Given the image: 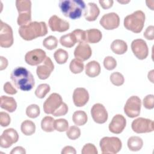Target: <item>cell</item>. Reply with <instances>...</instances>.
Listing matches in <instances>:
<instances>
[{
	"label": "cell",
	"instance_id": "cell-1",
	"mask_svg": "<svg viewBox=\"0 0 154 154\" xmlns=\"http://www.w3.org/2000/svg\"><path fill=\"white\" fill-rule=\"evenodd\" d=\"M11 79L16 88L22 91L31 90L35 85L32 74L23 67H17L10 75Z\"/></svg>",
	"mask_w": 154,
	"mask_h": 154
},
{
	"label": "cell",
	"instance_id": "cell-2",
	"mask_svg": "<svg viewBox=\"0 0 154 154\" xmlns=\"http://www.w3.org/2000/svg\"><path fill=\"white\" fill-rule=\"evenodd\" d=\"M47 33L48 28L45 22H32L19 28L20 36L27 41L44 36Z\"/></svg>",
	"mask_w": 154,
	"mask_h": 154
},
{
	"label": "cell",
	"instance_id": "cell-3",
	"mask_svg": "<svg viewBox=\"0 0 154 154\" xmlns=\"http://www.w3.org/2000/svg\"><path fill=\"white\" fill-rule=\"evenodd\" d=\"M59 7L63 14L72 19H76L81 16L85 4L81 0H61Z\"/></svg>",
	"mask_w": 154,
	"mask_h": 154
},
{
	"label": "cell",
	"instance_id": "cell-4",
	"mask_svg": "<svg viewBox=\"0 0 154 154\" xmlns=\"http://www.w3.org/2000/svg\"><path fill=\"white\" fill-rule=\"evenodd\" d=\"M145 14L141 10H137L124 19V26L135 33L140 32L144 26Z\"/></svg>",
	"mask_w": 154,
	"mask_h": 154
},
{
	"label": "cell",
	"instance_id": "cell-5",
	"mask_svg": "<svg viewBox=\"0 0 154 154\" xmlns=\"http://www.w3.org/2000/svg\"><path fill=\"white\" fill-rule=\"evenodd\" d=\"M100 147L103 154H114L122 149L121 140L116 137H105L100 141Z\"/></svg>",
	"mask_w": 154,
	"mask_h": 154
},
{
	"label": "cell",
	"instance_id": "cell-6",
	"mask_svg": "<svg viewBox=\"0 0 154 154\" xmlns=\"http://www.w3.org/2000/svg\"><path fill=\"white\" fill-rule=\"evenodd\" d=\"M141 101L137 96L130 97L124 106L125 113L130 118H134L139 116L141 110Z\"/></svg>",
	"mask_w": 154,
	"mask_h": 154
},
{
	"label": "cell",
	"instance_id": "cell-7",
	"mask_svg": "<svg viewBox=\"0 0 154 154\" xmlns=\"http://www.w3.org/2000/svg\"><path fill=\"white\" fill-rule=\"evenodd\" d=\"M13 35L11 27L1 20L0 22V46L9 48L13 44Z\"/></svg>",
	"mask_w": 154,
	"mask_h": 154
},
{
	"label": "cell",
	"instance_id": "cell-8",
	"mask_svg": "<svg viewBox=\"0 0 154 154\" xmlns=\"http://www.w3.org/2000/svg\"><path fill=\"white\" fill-rule=\"evenodd\" d=\"M153 122L148 119L139 117L135 119L131 125L132 130L137 133H147L153 131Z\"/></svg>",
	"mask_w": 154,
	"mask_h": 154
},
{
	"label": "cell",
	"instance_id": "cell-9",
	"mask_svg": "<svg viewBox=\"0 0 154 154\" xmlns=\"http://www.w3.org/2000/svg\"><path fill=\"white\" fill-rule=\"evenodd\" d=\"M63 103L61 96L56 93H52L43 103V110L48 114H52Z\"/></svg>",
	"mask_w": 154,
	"mask_h": 154
},
{
	"label": "cell",
	"instance_id": "cell-10",
	"mask_svg": "<svg viewBox=\"0 0 154 154\" xmlns=\"http://www.w3.org/2000/svg\"><path fill=\"white\" fill-rule=\"evenodd\" d=\"M131 49L135 56L139 60H144L148 56V47L146 42L143 39L134 40L131 43Z\"/></svg>",
	"mask_w": 154,
	"mask_h": 154
},
{
	"label": "cell",
	"instance_id": "cell-11",
	"mask_svg": "<svg viewBox=\"0 0 154 154\" xmlns=\"http://www.w3.org/2000/svg\"><path fill=\"white\" fill-rule=\"evenodd\" d=\"M46 52L41 49H35L28 52L25 56L26 63L30 66H37L46 58Z\"/></svg>",
	"mask_w": 154,
	"mask_h": 154
},
{
	"label": "cell",
	"instance_id": "cell-12",
	"mask_svg": "<svg viewBox=\"0 0 154 154\" xmlns=\"http://www.w3.org/2000/svg\"><path fill=\"white\" fill-rule=\"evenodd\" d=\"M19 135L13 128L5 129L0 137V146L2 148H8L18 141Z\"/></svg>",
	"mask_w": 154,
	"mask_h": 154
},
{
	"label": "cell",
	"instance_id": "cell-13",
	"mask_svg": "<svg viewBox=\"0 0 154 154\" xmlns=\"http://www.w3.org/2000/svg\"><path fill=\"white\" fill-rule=\"evenodd\" d=\"M99 22L105 29H114L119 26L120 17L117 13L112 12L104 14L101 17Z\"/></svg>",
	"mask_w": 154,
	"mask_h": 154
},
{
	"label": "cell",
	"instance_id": "cell-14",
	"mask_svg": "<svg viewBox=\"0 0 154 154\" xmlns=\"http://www.w3.org/2000/svg\"><path fill=\"white\" fill-rule=\"evenodd\" d=\"M42 63V64L37 66L36 73L40 79L44 80L50 76L54 69V65L49 57H46Z\"/></svg>",
	"mask_w": 154,
	"mask_h": 154
},
{
	"label": "cell",
	"instance_id": "cell-15",
	"mask_svg": "<svg viewBox=\"0 0 154 154\" xmlns=\"http://www.w3.org/2000/svg\"><path fill=\"white\" fill-rule=\"evenodd\" d=\"M91 114L93 120L99 124H102L108 119V112L105 106L101 103L94 104L91 109Z\"/></svg>",
	"mask_w": 154,
	"mask_h": 154
},
{
	"label": "cell",
	"instance_id": "cell-16",
	"mask_svg": "<svg viewBox=\"0 0 154 154\" xmlns=\"http://www.w3.org/2000/svg\"><path fill=\"white\" fill-rule=\"evenodd\" d=\"M48 24L50 29L52 31L64 32L69 29V23L56 15L52 16L48 21Z\"/></svg>",
	"mask_w": 154,
	"mask_h": 154
},
{
	"label": "cell",
	"instance_id": "cell-17",
	"mask_svg": "<svg viewBox=\"0 0 154 154\" xmlns=\"http://www.w3.org/2000/svg\"><path fill=\"white\" fill-rule=\"evenodd\" d=\"M89 100V94L87 90L82 87L75 89L73 93V101L75 106L81 107L84 106Z\"/></svg>",
	"mask_w": 154,
	"mask_h": 154
},
{
	"label": "cell",
	"instance_id": "cell-18",
	"mask_svg": "<svg viewBox=\"0 0 154 154\" xmlns=\"http://www.w3.org/2000/svg\"><path fill=\"white\" fill-rule=\"evenodd\" d=\"M126 120L123 116L116 114L114 116L109 125V130L114 134H120L126 127Z\"/></svg>",
	"mask_w": 154,
	"mask_h": 154
},
{
	"label": "cell",
	"instance_id": "cell-19",
	"mask_svg": "<svg viewBox=\"0 0 154 154\" xmlns=\"http://www.w3.org/2000/svg\"><path fill=\"white\" fill-rule=\"evenodd\" d=\"M91 49L85 42L79 43L74 51L75 57L81 61L88 60L91 56Z\"/></svg>",
	"mask_w": 154,
	"mask_h": 154
},
{
	"label": "cell",
	"instance_id": "cell-20",
	"mask_svg": "<svg viewBox=\"0 0 154 154\" xmlns=\"http://www.w3.org/2000/svg\"><path fill=\"white\" fill-rule=\"evenodd\" d=\"M99 13V8L95 3L88 2L85 7L84 16L87 20L91 22L97 19Z\"/></svg>",
	"mask_w": 154,
	"mask_h": 154
},
{
	"label": "cell",
	"instance_id": "cell-21",
	"mask_svg": "<svg viewBox=\"0 0 154 154\" xmlns=\"http://www.w3.org/2000/svg\"><path fill=\"white\" fill-rule=\"evenodd\" d=\"M0 105L2 109L10 112H14L17 108V103L15 99L12 97L7 96H2L1 97Z\"/></svg>",
	"mask_w": 154,
	"mask_h": 154
},
{
	"label": "cell",
	"instance_id": "cell-22",
	"mask_svg": "<svg viewBox=\"0 0 154 154\" xmlns=\"http://www.w3.org/2000/svg\"><path fill=\"white\" fill-rule=\"evenodd\" d=\"M85 43H96L99 42L102 37V32L100 30L95 28L89 29L85 31Z\"/></svg>",
	"mask_w": 154,
	"mask_h": 154
},
{
	"label": "cell",
	"instance_id": "cell-23",
	"mask_svg": "<svg viewBox=\"0 0 154 154\" xmlns=\"http://www.w3.org/2000/svg\"><path fill=\"white\" fill-rule=\"evenodd\" d=\"M100 73L99 63L96 61H91L85 66V74L91 78L98 76Z\"/></svg>",
	"mask_w": 154,
	"mask_h": 154
},
{
	"label": "cell",
	"instance_id": "cell-24",
	"mask_svg": "<svg viewBox=\"0 0 154 154\" xmlns=\"http://www.w3.org/2000/svg\"><path fill=\"white\" fill-rule=\"evenodd\" d=\"M16 6L19 14H31V2L29 0H17Z\"/></svg>",
	"mask_w": 154,
	"mask_h": 154
},
{
	"label": "cell",
	"instance_id": "cell-25",
	"mask_svg": "<svg viewBox=\"0 0 154 154\" xmlns=\"http://www.w3.org/2000/svg\"><path fill=\"white\" fill-rule=\"evenodd\" d=\"M111 49L112 51L118 55L125 54L128 50V45L126 43L120 39L114 40L111 45Z\"/></svg>",
	"mask_w": 154,
	"mask_h": 154
},
{
	"label": "cell",
	"instance_id": "cell-26",
	"mask_svg": "<svg viewBox=\"0 0 154 154\" xmlns=\"http://www.w3.org/2000/svg\"><path fill=\"white\" fill-rule=\"evenodd\" d=\"M128 147L130 150L136 152L140 150L143 145V140L137 136L131 137L128 140Z\"/></svg>",
	"mask_w": 154,
	"mask_h": 154
},
{
	"label": "cell",
	"instance_id": "cell-27",
	"mask_svg": "<svg viewBox=\"0 0 154 154\" xmlns=\"http://www.w3.org/2000/svg\"><path fill=\"white\" fill-rule=\"evenodd\" d=\"M87 115L85 112L78 110L74 112L72 116V120L74 123L77 126L84 125L87 122Z\"/></svg>",
	"mask_w": 154,
	"mask_h": 154
},
{
	"label": "cell",
	"instance_id": "cell-28",
	"mask_svg": "<svg viewBox=\"0 0 154 154\" xmlns=\"http://www.w3.org/2000/svg\"><path fill=\"white\" fill-rule=\"evenodd\" d=\"M76 42H77L75 35L72 32L65 34L61 36L60 38V44L66 48H72L76 44Z\"/></svg>",
	"mask_w": 154,
	"mask_h": 154
},
{
	"label": "cell",
	"instance_id": "cell-29",
	"mask_svg": "<svg viewBox=\"0 0 154 154\" xmlns=\"http://www.w3.org/2000/svg\"><path fill=\"white\" fill-rule=\"evenodd\" d=\"M21 131L25 135H31L35 131V125L31 120H24L21 124Z\"/></svg>",
	"mask_w": 154,
	"mask_h": 154
},
{
	"label": "cell",
	"instance_id": "cell-30",
	"mask_svg": "<svg viewBox=\"0 0 154 154\" xmlns=\"http://www.w3.org/2000/svg\"><path fill=\"white\" fill-rule=\"evenodd\" d=\"M55 120L51 116L45 117L41 122L42 129L47 132H51L54 131Z\"/></svg>",
	"mask_w": 154,
	"mask_h": 154
},
{
	"label": "cell",
	"instance_id": "cell-31",
	"mask_svg": "<svg viewBox=\"0 0 154 154\" xmlns=\"http://www.w3.org/2000/svg\"><path fill=\"white\" fill-rule=\"evenodd\" d=\"M69 68L70 71L73 73L77 74V73H80L81 72H82L84 68V66L82 61L76 58H75L70 61Z\"/></svg>",
	"mask_w": 154,
	"mask_h": 154
},
{
	"label": "cell",
	"instance_id": "cell-32",
	"mask_svg": "<svg viewBox=\"0 0 154 154\" xmlns=\"http://www.w3.org/2000/svg\"><path fill=\"white\" fill-rule=\"evenodd\" d=\"M68 53L63 49H57L54 54V57L55 61L60 64H64L68 59Z\"/></svg>",
	"mask_w": 154,
	"mask_h": 154
},
{
	"label": "cell",
	"instance_id": "cell-33",
	"mask_svg": "<svg viewBox=\"0 0 154 154\" xmlns=\"http://www.w3.org/2000/svg\"><path fill=\"white\" fill-rule=\"evenodd\" d=\"M43 45L48 50L54 49L57 47L58 40L55 36L49 35L43 40Z\"/></svg>",
	"mask_w": 154,
	"mask_h": 154
},
{
	"label": "cell",
	"instance_id": "cell-34",
	"mask_svg": "<svg viewBox=\"0 0 154 154\" xmlns=\"http://www.w3.org/2000/svg\"><path fill=\"white\" fill-rule=\"evenodd\" d=\"M50 90V86L48 84H40L35 89V94L37 97L43 99L47 94V93L49 92Z\"/></svg>",
	"mask_w": 154,
	"mask_h": 154
},
{
	"label": "cell",
	"instance_id": "cell-35",
	"mask_svg": "<svg viewBox=\"0 0 154 154\" xmlns=\"http://www.w3.org/2000/svg\"><path fill=\"white\" fill-rule=\"evenodd\" d=\"M40 113V107L36 104H31L27 106L26 109V114L28 117L34 119L37 117Z\"/></svg>",
	"mask_w": 154,
	"mask_h": 154
},
{
	"label": "cell",
	"instance_id": "cell-36",
	"mask_svg": "<svg viewBox=\"0 0 154 154\" xmlns=\"http://www.w3.org/2000/svg\"><path fill=\"white\" fill-rule=\"evenodd\" d=\"M111 82L116 86H120L123 84L125 79L123 75L118 72H113L110 75Z\"/></svg>",
	"mask_w": 154,
	"mask_h": 154
},
{
	"label": "cell",
	"instance_id": "cell-37",
	"mask_svg": "<svg viewBox=\"0 0 154 154\" xmlns=\"http://www.w3.org/2000/svg\"><path fill=\"white\" fill-rule=\"evenodd\" d=\"M66 135L69 139L76 140L81 135L80 129L76 126H72L66 131Z\"/></svg>",
	"mask_w": 154,
	"mask_h": 154
},
{
	"label": "cell",
	"instance_id": "cell-38",
	"mask_svg": "<svg viewBox=\"0 0 154 154\" xmlns=\"http://www.w3.org/2000/svg\"><path fill=\"white\" fill-rule=\"evenodd\" d=\"M55 129L59 132H64L68 129V122L64 119H59L55 120Z\"/></svg>",
	"mask_w": 154,
	"mask_h": 154
},
{
	"label": "cell",
	"instance_id": "cell-39",
	"mask_svg": "<svg viewBox=\"0 0 154 154\" xmlns=\"http://www.w3.org/2000/svg\"><path fill=\"white\" fill-rule=\"evenodd\" d=\"M103 66L105 68L108 70H111L115 69L117 66V61L111 56H107L104 58L103 60Z\"/></svg>",
	"mask_w": 154,
	"mask_h": 154
},
{
	"label": "cell",
	"instance_id": "cell-40",
	"mask_svg": "<svg viewBox=\"0 0 154 154\" xmlns=\"http://www.w3.org/2000/svg\"><path fill=\"white\" fill-rule=\"evenodd\" d=\"M144 106L148 109H152L154 108V96L153 94L147 95L143 101Z\"/></svg>",
	"mask_w": 154,
	"mask_h": 154
},
{
	"label": "cell",
	"instance_id": "cell-41",
	"mask_svg": "<svg viewBox=\"0 0 154 154\" xmlns=\"http://www.w3.org/2000/svg\"><path fill=\"white\" fill-rule=\"evenodd\" d=\"M81 153L82 154H97V150L94 144L87 143L83 146Z\"/></svg>",
	"mask_w": 154,
	"mask_h": 154
},
{
	"label": "cell",
	"instance_id": "cell-42",
	"mask_svg": "<svg viewBox=\"0 0 154 154\" xmlns=\"http://www.w3.org/2000/svg\"><path fill=\"white\" fill-rule=\"evenodd\" d=\"M72 32L75 35V37L77 42H78L79 43L85 42V31L80 29H76L73 30Z\"/></svg>",
	"mask_w": 154,
	"mask_h": 154
},
{
	"label": "cell",
	"instance_id": "cell-43",
	"mask_svg": "<svg viewBox=\"0 0 154 154\" xmlns=\"http://www.w3.org/2000/svg\"><path fill=\"white\" fill-rule=\"evenodd\" d=\"M10 123V116L5 112H0V124L2 127L8 126Z\"/></svg>",
	"mask_w": 154,
	"mask_h": 154
},
{
	"label": "cell",
	"instance_id": "cell-44",
	"mask_svg": "<svg viewBox=\"0 0 154 154\" xmlns=\"http://www.w3.org/2000/svg\"><path fill=\"white\" fill-rule=\"evenodd\" d=\"M68 106L66 105V103H65L64 102H63L62 103V105L59 107V108L56 110L53 114L52 115L57 117V116H64L66 115L67 112H68Z\"/></svg>",
	"mask_w": 154,
	"mask_h": 154
},
{
	"label": "cell",
	"instance_id": "cell-45",
	"mask_svg": "<svg viewBox=\"0 0 154 154\" xmlns=\"http://www.w3.org/2000/svg\"><path fill=\"white\" fill-rule=\"evenodd\" d=\"M144 37L150 40L154 39V26L153 25H150L146 28L144 32Z\"/></svg>",
	"mask_w": 154,
	"mask_h": 154
},
{
	"label": "cell",
	"instance_id": "cell-46",
	"mask_svg": "<svg viewBox=\"0 0 154 154\" xmlns=\"http://www.w3.org/2000/svg\"><path fill=\"white\" fill-rule=\"evenodd\" d=\"M4 90L5 93L9 94H14L17 93V90L13 87L10 82H7L4 85Z\"/></svg>",
	"mask_w": 154,
	"mask_h": 154
},
{
	"label": "cell",
	"instance_id": "cell-47",
	"mask_svg": "<svg viewBox=\"0 0 154 154\" xmlns=\"http://www.w3.org/2000/svg\"><path fill=\"white\" fill-rule=\"evenodd\" d=\"M99 4L103 9L109 8L112 6L114 1L112 0H106V1H99Z\"/></svg>",
	"mask_w": 154,
	"mask_h": 154
},
{
	"label": "cell",
	"instance_id": "cell-48",
	"mask_svg": "<svg viewBox=\"0 0 154 154\" xmlns=\"http://www.w3.org/2000/svg\"><path fill=\"white\" fill-rule=\"evenodd\" d=\"M76 153V152L75 148L72 146H69L64 147L61 151L62 154H67V153L75 154Z\"/></svg>",
	"mask_w": 154,
	"mask_h": 154
},
{
	"label": "cell",
	"instance_id": "cell-49",
	"mask_svg": "<svg viewBox=\"0 0 154 154\" xmlns=\"http://www.w3.org/2000/svg\"><path fill=\"white\" fill-rule=\"evenodd\" d=\"M11 154H14V153H19V154H25L26 151L24 148H23L21 146H17L12 149V150L10 152Z\"/></svg>",
	"mask_w": 154,
	"mask_h": 154
},
{
	"label": "cell",
	"instance_id": "cell-50",
	"mask_svg": "<svg viewBox=\"0 0 154 154\" xmlns=\"http://www.w3.org/2000/svg\"><path fill=\"white\" fill-rule=\"evenodd\" d=\"M0 58H1V64H1V68H0V69H1V70H2L7 67V66H8V60L2 56H1Z\"/></svg>",
	"mask_w": 154,
	"mask_h": 154
},
{
	"label": "cell",
	"instance_id": "cell-51",
	"mask_svg": "<svg viewBox=\"0 0 154 154\" xmlns=\"http://www.w3.org/2000/svg\"><path fill=\"white\" fill-rule=\"evenodd\" d=\"M153 70H152L151 71H150L148 73V79L152 82H153Z\"/></svg>",
	"mask_w": 154,
	"mask_h": 154
},
{
	"label": "cell",
	"instance_id": "cell-52",
	"mask_svg": "<svg viewBox=\"0 0 154 154\" xmlns=\"http://www.w3.org/2000/svg\"><path fill=\"white\" fill-rule=\"evenodd\" d=\"M118 2L120 3H122V4H125V3L126 4V3H128L129 2V1H118Z\"/></svg>",
	"mask_w": 154,
	"mask_h": 154
}]
</instances>
